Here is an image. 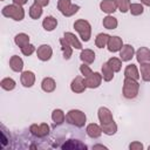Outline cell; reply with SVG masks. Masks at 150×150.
Masks as SVG:
<instances>
[{
  "label": "cell",
  "mask_w": 150,
  "mask_h": 150,
  "mask_svg": "<svg viewBox=\"0 0 150 150\" xmlns=\"http://www.w3.org/2000/svg\"><path fill=\"white\" fill-rule=\"evenodd\" d=\"M80 59L82 60L83 63H87V64H90L94 62L95 60V53L91 50V49H83L80 54Z\"/></svg>",
  "instance_id": "22"
},
{
  "label": "cell",
  "mask_w": 150,
  "mask_h": 150,
  "mask_svg": "<svg viewBox=\"0 0 150 150\" xmlns=\"http://www.w3.org/2000/svg\"><path fill=\"white\" fill-rule=\"evenodd\" d=\"M56 26H57V20H56L54 16H52V15L46 16V18L43 19V21H42V27H43L47 32L54 30V29L56 28Z\"/></svg>",
  "instance_id": "18"
},
{
  "label": "cell",
  "mask_w": 150,
  "mask_h": 150,
  "mask_svg": "<svg viewBox=\"0 0 150 150\" xmlns=\"http://www.w3.org/2000/svg\"><path fill=\"white\" fill-rule=\"evenodd\" d=\"M115 1H116V6L121 13H127L129 11L130 5H131L130 0H115Z\"/></svg>",
  "instance_id": "34"
},
{
  "label": "cell",
  "mask_w": 150,
  "mask_h": 150,
  "mask_svg": "<svg viewBox=\"0 0 150 150\" xmlns=\"http://www.w3.org/2000/svg\"><path fill=\"white\" fill-rule=\"evenodd\" d=\"M2 15L6 16V18H11L15 21H21L23 18H25V11L22 8V6H19V5H7L2 8L1 11Z\"/></svg>",
  "instance_id": "1"
},
{
  "label": "cell",
  "mask_w": 150,
  "mask_h": 150,
  "mask_svg": "<svg viewBox=\"0 0 150 150\" xmlns=\"http://www.w3.org/2000/svg\"><path fill=\"white\" fill-rule=\"evenodd\" d=\"M141 2H142L143 5H145V6L150 7V0H141Z\"/></svg>",
  "instance_id": "43"
},
{
  "label": "cell",
  "mask_w": 150,
  "mask_h": 150,
  "mask_svg": "<svg viewBox=\"0 0 150 150\" xmlns=\"http://www.w3.org/2000/svg\"><path fill=\"white\" fill-rule=\"evenodd\" d=\"M61 149H75V150H86L88 146L77 139H68L63 144L60 145Z\"/></svg>",
  "instance_id": "8"
},
{
  "label": "cell",
  "mask_w": 150,
  "mask_h": 150,
  "mask_svg": "<svg viewBox=\"0 0 150 150\" xmlns=\"http://www.w3.org/2000/svg\"><path fill=\"white\" fill-rule=\"evenodd\" d=\"M55 87H56V83L54 81V79L52 77H45L41 82V88L43 91L46 93H52L55 90Z\"/></svg>",
  "instance_id": "20"
},
{
  "label": "cell",
  "mask_w": 150,
  "mask_h": 150,
  "mask_svg": "<svg viewBox=\"0 0 150 150\" xmlns=\"http://www.w3.org/2000/svg\"><path fill=\"white\" fill-rule=\"evenodd\" d=\"M139 90V84L137 82V80L130 79V77H125L124 82H123V96L125 98H135L138 94Z\"/></svg>",
  "instance_id": "3"
},
{
  "label": "cell",
  "mask_w": 150,
  "mask_h": 150,
  "mask_svg": "<svg viewBox=\"0 0 150 150\" xmlns=\"http://www.w3.org/2000/svg\"><path fill=\"white\" fill-rule=\"evenodd\" d=\"M86 131H87V135H88L89 137H91V138H98V137L102 135V132H103V131H102V128H101L98 124H96V123H90V124H88Z\"/></svg>",
  "instance_id": "14"
},
{
  "label": "cell",
  "mask_w": 150,
  "mask_h": 150,
  "mask_svg": "<svg viewBox=\"0 0 150 150\" xmlns=\"http://www.w3.org/2000/svg\"><path fill=\"white\" fill-rule=\"evenodd\" d=\"M0 86H1L2 89L9 91V90H13L15 88V81L13 79H11V77H5V79L1 80Z\"/></svg>",
  "instance_id": "32"
},
{
  "label": "cell",
  "mask_w": 150,
  "mask_h": 150,
  "mask_svg": "<svg viewBox=\"0 0 150 150\" xmlns=\"http://www.w3.org/2000/svg\"><path fill=\"white\" fill-rule=\"evenodd\" d=\"M74 28L80 34L82 41L88 42L90 40V36H91V26H90V23L87 20H83V19L76 20L74 22Z\"/></svg>",
  "instance_id": "4"
},
{
  "label": "cell",
  "mask_w": 150,
  "mask_h": 150,
  "mask_svg": "<svg viewBox=\"0 0 150 150\" xmlns=\"http://www.w3.org/2000/svg\"><path fill=\"white\" fill-rule=\"evenodd\" d=\"M129 11H130V13H131L132 15L137 16V15H141V14L144 12V8H143V6H142L141 4H131Z\"/></svg>",
  "instance_id": "35"
},
{
  "label": "cell",
  "mask_w": 150,
  "mask_h": 150,
  "mask_svg": "<svg viewBox=\"0 0 150 150\" xmlns=\"http://www.w3.org/2000/svg\"><path fill=\"white\" fill-rule=\"evenodd\" d=\"M136 59H137V62H139V63L149 62L150 61V49L146 47H141L136 52Z\"/></svg>",
  "instance_id": "16"
},
{
  "label": "cell",
  "mask_w": 150,
  "mask_h": 150,
  "mask_svg": "<svg viewBox=\"0 0 150 150\" xmlns=\"http://www.w3.org/2000/svg\"><path fill=\"white\" fill-rule=\"evenodd\" d=\"M135 54V49L131 45H123L120 50V56L122 61H130Z\"/></svg>",
  "instance_id": "13"
},
{
  "label": "cell",
  "mask_w": 150,
  "mask_h": 150,
  "mask_svg": "<svg viewBox=\"0 0 150 150\" xmlns=\"http://www.w3.org/2000/svg\"><path fill=\"white\" fill-rule=\"evenodd\" d=\"M41 15H42V7H41L40 5H38V4L34 2V4L29 7V16H30L32 19L36 20V19H39Z\"/></svg>",
  "instance_id": "31"
},
{
  "label": "cell",
  "mask_w": 150,
  "mask_h": 150,
  "mask_svg": "<svg viewBox=\"0 0 150 150\" xmlns=\"http://www.w3.org/2000/svg\"><path fill=\"white\" fill-rule=\"evenodd\" d=\"M114 73L115 71L111 69V67L108 64V62H104L102 64V77L104 81H107V82L111 81L114 77Z\"/></svg>",
  "instance_id": "24"
},
{
  "label": "cell",
  "mask_w": 150,
  "mask_h": 150,
  "mask_svg": "<svg viewBox=\"0 0 150 150\" xmlns=\"http://www.w3.org/2000/svg\"><path fill=\"white\" fill-rule=\"evenodd\" d=\"M93 149H107L104 145H101V144H98V145H94L93 146Z\"/></svg>",
  "instance_id": "44"
},
{
  "label": "cell",
  "mask_w": 150,
  "mask_h": 150,
  "mask_svg": "<svg viewBox=\"0 0 150 150\" xmlns=\"http://www.w3.org/2000/svg\"><path fill=\"white\" fill-rule=\"evenodd\" d=\"M20 81H21V83H22L23 87L29 88V87H32V86L35 83V75H34V73L30 71V70L22 71Z\"/></svg>",
  "instance_id": "11"
},
{
  "label": "cell",
  "mask_w": 150,
  "mask_h": 150,
  "mask_svg": "<svg viewBox=\"0 0 150 150\" xmlns=\"http://www.w3.org/2000/svg\"><path fill=\"white\" fill-rule=\"evenodd\" d=\"M109 38H110V35H108V34H105V33H100V34L96 36V39H95V45H96V47H98V48H104V47L108 45Z\"/></svg>",
  "instance_id": "28"
},
{
  "label": "cell",
  "mask_w": 150,
  "mask_h": 150,
  "mask_svg": "<svg viewBox=\"0 0 150 150\" xmlns=\"http://www.w3.org/2000/svg\"><path fill=\"white\" fill-rule=\"evenodd\" d=\"M148 149H149V150H150V145H149V148H148Z\"/></svg>",
  "instance_id": "45"
},
{
  "label": "cell",
  "mask_w": 150,
  "mask_h": 150,
  "mask_svg": "<svg viewBox=\"0 0 150 150\" xmlns=\"http://www.w3.org/2000/svg\"><path fill=\"white\" fill-rule=\"evenodd\" d=\"M129 149L130 150H142L143 149V144L141 142H132L129 145Z\"/></svg>",
  "instance_id": "40"
},
{
  "label": "cell",
  "mask_w": 150,
  "mask_h": 150,
  "mask_svg": "<svg viewBox=\"0 0 150 150\" xmlns=\"http://www.w3.org/2000/svg\"><path fill=\"white\" fill-rule=\"evenodd\" d=\"M1 1H4V0H1Z\"/></svg>",
  "instance_id": "46"
},
{
  "label": "cell",
  "mask_w": 150,
  "mask_h": 150,
  "mask_svg": "<svg viewBox=\"0 0 150 150\" xmlns=\"http://www.w3.org/2000/svg\"><path fill=\"white\" fill-rule=\"evenodd\" d=\"M108 64L111 67V69L114 71H120L122 68V60L117 59V57H110L108 60Z\"/></svg>",
  "instance_id": "33"
},
{
  "label": "cell",
  "mask_w": 150,
  "mask_h": 150,
  "mask_svg": "<svg viewBox=\"0 0 150 150\" xmlns=\"http://www.w3.org/2000/svg\"><path fill=\"white\" fill-rule=\"evenodd\" d=\"M63 38L69 42V45H70L73 48H75V49H82V45H81V42L79 41V39L75 36V34H73V33H70V32H67V33H64Z\"/></svg>",
  "instance_id": "19"
},
{
  "label": "cell",
  "mask_w": 150,
  "mask_h": 150,
  "mask_svg": "<svg viewBox=\"0 0 150 150\" xmlns=\"http://www.w3.org/2000/svg\"><path fill=\"white\" fill-rule=\"evenodd\" d=\"M9 67H11V69L13 71H16V73L21 71L22 68H23V61H22V59L20 56H18V55H13L9 59Z\"/></svg>",
  "instance_id": "17"
},
{
  "label": "cell",
  "mask_w": 150,
  "mask_h": 150,
  "mask_svg": "<svg viewBox=\"0 0 150 150\" xmlns=\"http://www.w3.org/2000/svg\"><path fill=\"white\" fill-rule=\"evenodd\" d=\"M52 120L54 121L55 125H60V124H62L64 122L66 115H64V112L61 109H55L52 112Z\"/></svg>",
  "instance_id": "25"
},
{
  "label": "cell",
  "mask_w": 150,
  "mask_h": 150,
  "mask_svg": "<svg viewBox=\"0 0 150 150\" xmlns=\"http://www.w3.org/2000/svg\"><path fill=\"white\" fill-rule=\"evenodd\" d=\"M102 23H103V27L107 28V29H115L117 27V25H118L117 19L111 16V15H107L105 18H103Z\"/></svg>",
  "instance_id": "27"
},
{
  "label": "cell",
  "mask_w": 150,
  "mask_h": 150,
  "mask_svg": "<svg viewBox=\"0 0 150 150\" xmlns=\"http://www.w3.org/2000/svg\"><path fill=\"white\" fill-rule=\"evenodd\" d=\"M14 42H15L16 46H19L20 48H22V47H25L26 45L29 43V36L26 33H19V34L15 35Z\"/></svg>",
  "instance_id": "26"
},
{
  "label": "cell",
  "mask_w": 150,
  "mask_h": 150,
  "mask_svg": "<svg viewBox=\"0 0 150 150\" xmlns=\"http://www.w3.org/2000/svg\"><path fill=\"white\" fill-rule=\"evenodd\" d=\"M70 5H71L70 0H59V1H57V9H59L61 13H63L67 8L70 7Z\"/></svg>",
  "instance_id": "36"
},
{
  "label": "cell",
  "mask_w": 150,
  "mask_h": 150,
  "mask_svg": "<svg viewBox=\"0 0 150 150\" xmlns=\"http://www.w3.org/2000/svg\"><path fill=\"white\" fill-rule=\"evenodd\" d=\"M107 47H108V50L111 52V53H115V52L121 50V48L123 47L122 39L118 38V36H110Z\"/></svg>",
  "instance_id": "9"
},
{
  "label": "cell",
  "mask_w": 150,
  "mask_h": 150,
  "mask_svg": "<svg viewBox=\"0 0 150 150\" xmlns=\"http://www.w3.org/2000/svg\"><path fill=\"white\" fill-rule=\"evenodd\" d=\"M100 8H101L102 12H104L107 14H111L117 8L116 1L115 0H102L101 4H100Z\"/></svg>",
  "instance_id": "15"
},
{
  "label": "cell",
  "mask_w": 150,
  "mask_h": 150,
  "mask_svg": "<svg viewBox=\"0 0 150 150\" xmlns=\"http://www.w3.org/2000/svg\"><path fill=\"white\" fill-rule=\"evenodd\" d=\"M79 9H80V6H79V5H70V7L67 8L62 14H63L64 16H71V15H74L75 13H77Z\"/></svg>",
  "instance_id": "37"
},
{
  "label": "cell",
  "mask_w": 150,
  "mask_h": 150,
  "mask_svg": "<svg viewBox=\"0 0 150 150\" xmlns=\"http://www.w3.org/2000/svg\"><path fill=\"white\" fill-rule=\"evenodd\" d=\"M124 76L125 77H130L134 80H138L139 79V73L137 70V67L135 64H128L124 69Z\"/></svg>",
  "instance_id": "23"
},
{
  "label": "cell",
  "mask_w": 150,
  "mask_h": 150,
  "mask_svg": "<svg viewBox=\"0 0 150 150\" xmlns=\"http://www.w3.org/2000/svg\"><path fill=\"white\" fill-rule=\"evenodd\" d=\"M53 55V49L49 45H41L36 50V56L41 61H48Z\"/></svg>",
  "instance_id": "7"
},
{
  "label": "cell",
  "mask_w": 150,
  "mask_h": 150,
  "mask_svg": "<svg viewBox=\"0 0 150 150\" xmlns=\"http://www.w3.org/2000/svg\"><path fill=\"white\" fill-rule=\"evenodd\" d=\"M97 115H98V120H100L101 124H105V123H109V122H112L114 121V117H112L111 111L108 108H105V107H101L98 109Z\"/></svg>",
  "instance_id": "10"
},
{
  "label": "cell",
  "mask_w": 150,
  "mask_h": 150,
  "mask_svg": "<svg viewBox=\"0 0 150 150\" xmlns=\"http://www.w3.org/2000/svg\"><path fill=\"white\" fill-rule=\"evenodd\" d=\"M80 71H81V74H82L84 77H87L88 75H90V74L93 73V70L90 69V67H89L87 63H83V64L80 66Z\"/></svg>",
  "instance_id": "39"
},
{
  "label": "cell",
  "mask_w": 150,
  "mask_h": 150,
  "mask_svg": "<svg viewBox=\"0 0 150 150\" xmlns=\"http://www.w3.org/2000/svg\"><path fill=\"white\" fill-rule=\"evenodd\" d=\"M139 69H141L142 80L145 81V82H150V63H149V62L141 63Z\"/></svg>",
  "instance_id": "30"
},
{
  "label": "cell",
  "mask_w": 150,
  "mask_h": 150,
  "mask_svg": "<svg viewBox=\"0 0 150 150\" xmlns=\"http://www.w3.org/2000/svg\"><path fill=\"white\" fill-rule=\"evenodd\" d=\"M34 2L40 5L41 7H45V6H47L49 4V0H34Z\"/></svg>",
  "instance_id": "41"
},
{
  "label": "cell",
  "mask_w": 150,
  "mask_h": 150,
  "mask_svg": "<svg viewBox=\"0 0 150 150\" xmlns=\"http://www.w3.org/2000/svg\"><path fill=\"white\" fill-rule=\"evenodd\" d=\"M60 45H61V49H62V52H63V57H64L66 60L70 59V56H71V54H73V47L69 45V42H68L64 38L60 39Z\"/></svg>",
  "instance_id": "21"
},
{
  "label": "cell",
  "mask_w": 150,
  "mask_h": 150,
  "mask_svg": "<svg viewBox=\"0 0 150 150\" xmlns=\"http://www.w3.org/2000/svg\"><path fill=\"white\" fill-rule=\"evenodd\" d=\"M66 121H67V123H69L71 125H75L77 128H82L86 124L87 117H86V114L83 111L77 110V109H71L67 112Z\"/></svg>",
  "instance_id": "2"
},
{
  "label": "cell",
  "mask_w": 150,
  "mask_h": 150,
  "mask_svg": "<svg viewBox=\"0 0 150 150\" xmlns=\"http://www.w3.org/2000/svg\"><path fill=\"white\" fill-rule=\"evenodd\" d=\"M34 52H35V46L32 45V43H28V45H26L25 47L21 48V53H22L23 55H26V56L32 55Z\"/></svg>",
  "instance_id": "38"
},
{
  "label": "cell",
  "mask_w": 150,
  "mask_h": 150,
  "mask_svg": "<svg viewBox=\"0 0 150 150\" xmlns=\"http://www.w3.org/2000/svg\"><path fill=\"white\" fill-rule=\"evenodd\" d=\"M101 128H102V131L105 135H109V136L116 134V131H117V124L114 121L109 122V123H105V124H101Z\"/></svg>",
  "instance_id": "29"
},
{
  "label": "cell",
  "mask_w": 150,
  "mask_h": 150,
  "mask_svg": "<svg viewBox=\"0 0 150 150\" xmlns=\"http://www.w3.org/2000/svg\"><path fill=\"white\" fill-rule=\"evenodd\" d=\"M27 1H28V0H13V4L19 5V6H23V5L27 4Z\"/></svg>",
  "instance_id": "42"
},
{
  "label": "cell",
  "mask_w": 150,
  "mask_h": 150,
  "mask_svg": "<svg viewBox=\"0 0 150 150\" xmlns=\"http://www.w3.org/2000/svg\"><path fill=\"white\" fill-rule=\"evenodd\" d=\"M102 79H103L102 74L95 71V73H91L90 75H88L87 77H84V84H86L87 88L94 89V88L100 87V84L102 82Z\"/></svg>",
  "instance_id": "6"
},
{
  "label": "cell",
  "mask_w": 150,
  "mask_h": 150,
  "mask_svg": "<svg viewBox=\"0 0 150 150\" xmlns=\"http://www.w3.org/2000/svg\"><path fill=\"white\" fill-rule=\"evenodd\" d=\"M29 131L32 135H34L38 138H45L46 136H48L50 128L47 123H41V124H32L29 127Z\"/></svg>",
  "instance_id": "5"
},
{
  "label": "cell",
  "mask_w": 150,
  "mask_h": 150,
  "mask_svg": "<svg viewBox=\"0 0 150 150\" xmlns=\"http://www.w3.org/2000/svg\"><path fill=\"white\" fill-rule=\"evenodd\" d=\"M86 88L87 87L84 84V79L82 76H76L70 83V89L74 93H83Z\"/></svg>",
  "instance_id": "12"
}]
</instances>
